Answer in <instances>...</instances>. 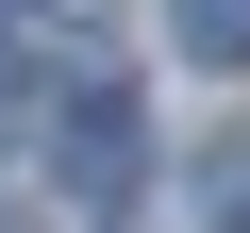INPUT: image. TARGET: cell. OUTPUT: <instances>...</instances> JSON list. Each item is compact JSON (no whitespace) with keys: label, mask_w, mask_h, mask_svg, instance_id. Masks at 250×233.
Wrapping results in <instances>:
<instances>
[{"label":"cell","mask_w":250,"mask_h":233,"mask_svg":"<svg viewBox=\"0 0 250 233\" xmlns=\"http://www.w3.org/2000/svg\"><path fill=\"white\" fill-rule=\"evenodd\" d=\"M50 167H67V200H134V167H150L134 83H83V100H67V134H50Z\"/></svg>","instance_id":"obj_1"},{"label":"cell","mask_w":250,"mask_h":233,"mask_svg":"<svg viewBox=\"0 0 250 233\" xmlns=\"http://www.w3.org/2000/svg\"><path fill=\"white\" fill-rule=\"evenodd\" d=\"M167 34H184V67H250V0H167Z\"/></svg>","instance_id":"obj_2"},{"label":"cell","mask_w":250,"mask_h":233,"mask_svg":"<svg viewBox=\"0 0 250 233\" xmlns=\"http://www.w3.org/2000/svg\"><path fill=\"white\" fill-rule=\"evenodd\" d=\"M17 134H34V67L0 50V150H17Z\"/></svg>","instance_id":"obj_3"}]
</instances>
